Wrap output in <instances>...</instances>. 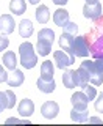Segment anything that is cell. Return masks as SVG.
Segmentation results:
<instances>
[{
	"instance_id": "cell-10",
	"label": "cell",
	"mask_w": 103,
	"mask_h": 126,
	"mask_svg": "<svg viewBox=\"0 0 103 126\" xmlns=\"http://www.w3.org/2000/svg\"><path fill=\"white\" fill-rule=\"evenodd\" d=\"M73 43H75V36H73V35L62 32V35L59 36V46L64 49V52L73 55Z\"/></svg>"
},
{
	"instance_id": "cell-22",
	"label": "cell",
	"mask_w": 103,
	"mask_h": 126,
	"mask_svg": "<svg viewBox=\"0 0 103 126\" xmlns=\"http://www.w3.org/2000/svg\"><path fill=\"white\" fill-rule=\"evenodd\" d=\"M62 84L66 88H75L77 82H75V71L73 69H67L62 74Z\"/></svg>"
},
{
	"instance_id": "cell-13",
	"label": "cell",
	"mask_w": 103,
	"mask_h": 126,
	"mask_svg": "<svg viewBox=\"0 0 103 126\" xmlns=\"http://www.w3.org/2000/svg\"><path fill=\"white\" fill-rule=\"evenodd\" d=\"M52 44L53 41H49V39H42V38H38V43H36V50L39 55L45 57L52 52Z\"/></svg>"
},
{
	"instance_id": "cell-32",
	"label": "cell",
	"mask_w": 103,
	"mask_h": 126,
	"mask_svg": "<svg viewBox=\"0 0 103 126\" xmlns=\"http://www.w3.org/2000/svg\"><path fill=\"white\" fill-rule=\"evenodd\" d=\"M94 62H95L97 68H98V69H100L102 73H103V57H97V58H95V60H94Z\"/></svg>"
},
{
	"instance_id": "cell-24",
	"label": "cell",
	"mask_w": 103,
	"mask_h": 126,
	"mask_svg": "<svg viewBox=\"0 0 103 126\" xmlns=\"http://www.w3.org/2000/svg\"><path fill=\"white\" fill-rule=\"evenodd\" d=\"M84 93H86V96H88L89 101H94V98L97 96V90L94 88V85H89V84L84 87Z\"/></svg>"
},
{
	"instance_id": "cell-11",
	"label": "cell",
	"mask_w": 103,
	"mask_h": 126,
	"mask_svg": "<svg viewBox=\"0 0 103 126\" xmlns=\"http://www.w3.org/2000/svg\"><path fill=\"white\" fill-rule=\"evenodd\" d=\"M53 22L58 27H66L69 24V11L64 8H58L53 13Z\"/></svg>"
},
{
	"instance_id": "cell-18",
	"label": "cell",
	"mask_w": 103,
	"mask_h": 126,
	"mask_svg": "<svg viewBox=\"0 0 103 126\" xmlns=\"http://www.w3.org/2000/svg\"><path fill=\"white\" fill-rule=\"evenodd\" d=\"M75 82H77V87H80V88H84V87L89 84L88 73H86L84 68H81V66L75 71Z\"/></svg>"
},
{
	"instance_id": "cell-7",
	"label": "cell",
	"mask_w": 103,
	"mask_h": 126,
	"mask_svg": "<svg viewBox=\"0 0 103 126\" xmlns=\"http://www.w3.org/2000/svg\"><path fill=\"white\" fill-rule=\"evenodd\" d=\"M70 102H72L73 109L84 110V109H88L89 99H88V96H86L84 92H77V93L72 94V98H70Z\"/></svg>"
},
{
	"instance_id": "cell-21",
	"label": "cell",
	"mask_w": 103,
	"mask_h": 126,
	"mask_svg": "<svg viewBox=\"0 0 103 126\" xmlns=\"http://www.w3.org/2000/svg\"><path fill=\"white\" fill-rule=\"evenodd\" d=\"M10 10H11L13 14H19V16L23 14L25 10H27L25 0H11V2H10Z\"/></svg>"
},
{
	"instance_id": "cell-30",
	"label": "cell",
	"mask_w": 103,
	"mask_h": 126,
	"mask_svg": "<svg viewBox=\"0 0 103 126\" xmlns=\"http://www.w3.org/2000/svg\"><path fill=\"white\" fill-rule=\"evenodd\" d=\"M10 123H23V125H30V120L28 118H25V120H19V118H8L6 120V125Z\"/></svg>"
},
{
	"instance_id": "cell-36",
	"label": "cell",
	"mask_w": 103,
	"mask_h": 126,
	"mask_svg": "<svg viewBox=\"0 0 103 126\" xmlns=\"http://www.w3.org/2000/svg\"><path fill=\"white\" fill-rule=\"evenodd\" d=\"M92 2H95V0H86V3H92Z\"/></svg>"
},
{
	"instance_id": "cell-34",
	"label": "cell",
	"mask_w": 103,
	"mask_h": 126,
	"mask_svg": "<svg viewBox=\"0 0 103 126\" xmlns=\"http://www.w3.org/2000/svg\"><path fill=\"white\" fill-rule=\"evenodd\" d=\"M52 2H53L55 5H66L69 0H52Z\"/></svg>"
},
{
	"instance_id": "cell-15",
	"label": "cell",
	"mask_w": 103,
	"mask_h": 126,
	"mask_svg": "<svg viewBox=\"0 0 103 126\" xmlns=\"http://www.w3.org/2000/svg\"><path fill=\"white\" fill-rule=\"evenodd\" d=\"M34 16H36V21L39 24H47V22H49V19H50V10H49V6L39 5L36 8V13H34Z\"/></svg>"
},
{
	"instance_id": "cell-20",
	"label": "cell",
	"mask_w": 103,
	"mask_h": 126,
	"mask_svg": "<svg viewBox=\"0 0 103 126\" xmlns=\"http://www.w3.org/2000/svg\"><path fill=\"white\" fill-rule=\"evenodd\" d=\"M3 65H5V68L11 69V71L16 69V66H17V57H16V54L11 52V50L3 54Z\"/></svg>"
},
{
	"instance_id": "cell-16",
	"label": "cell",
	"mask_w": 103,
	"mask_h": 126,
	"mask_svg": "<svg viewBox=\"0 0 103 126\" xmlns=\"http://www.w3.org/2000/svg\"><path fill=\"white\" fill-rule=\"evenodd\" d=\"M70 118H72V121H75V123H86V121L89 120V110L88 109H84V110L72 109Z\"/></svg>"
},
{
	"instance_id": "cell-2",
	"label": "cell",
	"mask_w": 103,
	"mask_h": 126,
	"mask_svg": "<svg viewBox=\"0 0 103 126\" xmlns=\"http://www.w3.org/2000/svg\"><path fill=\"white\" fill-rule=\"evenodd\" d=\"M81 68H84V71L88 73L89 77V84H92L94 87H100L103 84V73L97 68L95 62L92 60H84L81 63Z\"/></svg>"
},
{
	"instance_id": "cell-5",
	"label": "cell",
	"mask_w": 103,
	"mask_h": 126,
	"mask_svg": "<svg viewBox=\"0 0 103 126\" xmlns=\"http://www.w3.org/2000/svg\"><path fill=\"white\" fill-rule=\"evenodd\" d=\"M83 14H84L86 19H92V21H95L102 16V3L100 0H95V2L92 3H86L84 6H83Z\"/></svg>"
},
{
	"instance_id": "cell-25",
	"label": "cell",
	"mask_w": 103,
	"mask_h": 126,
	"mask_svg": "<svg viewBox=\"0 0 103 126\" xmlns=\"http://www.w3.org/2000/svg\"><path fill=\"white\" fill-rule=\"evenodd\" d=\"M64 32L66 33H70V35H77V32H78V25H77V22H70L69 21V24L64 27Z\"/></svg>"
},
{
	"instance_id": "cell-3",
	"label": "cell",
	"mask_w": 103,
	"mask_h": 126,
	"mask_svg": "<svg viewBox=\"0 0 103 126\" xmlns=\"http://www.w3.org/2000/svg\"><path fill=\"white\" fill-rule=\"evenodd\" d=\"M92 52L88 43V36H77L73 43V55L77 57H89V54Z\"/></svg>"
},
{
	"instance_id": "cell-26",
	"label": "cell",
	"mask_w": 103,
	"mask_h": 126,
	"mask_svg": "<svg viewBox=\"0 0 103 126\" xmlns=\"http://www.w3.org/2000/svg\"><path fill=\"white\" fill-rule=\"evenodd\" d=\"M5 109H8V94L6 92H0V113Z\"/></svg>"
},
{
	"instance_id": "cell-4",
	"label": "cell",
	"mask_w": 103,
	"mask_h": 126,
	"mask_svg": "<svg viewBox=\"0 0 103 126\" xmlns=\"http://www.w3.org/2000/svg\"><path fill=\"white\" fill-rule=\"evenodd\" d=\"M53 58H55V63H56V68H59V69L69 68L70 65L75 63V55H70V54L64 52V50L53 52Z\"/></svg>"
},
{
	"instance_id": "cell-23",
	"label": "cell",
	"mask_w": 103,
	"mask_h": 126,
	"mask_svg": "<svg viewBox=\"0 0 103 126\" xmlns=\"http://www.w3.org/2000/svg\"><path fill=\"white\" fill-rule=\"evenodd\" d=\"M38 38L49 39V41H55V32L52 29H41L38 33Z\"/></svg>"
},
{
	"instance_id": "cell-28",
	"label": "cell",
	"mask_w": 103,
	"mask_h": 126,
	"mask_svg": "<svg viewBox=\"0 0 103 126\" xmlns=\"http://www.w3.org/2000/svg\"><path fill=\"white\" fill-rule=\"evenodd\" d=\"M6 94H8V109H13L16 104V94L13 90H6Z\"/></svg>"
},
{
	"instance_id": "cell-1",
	"label": "cell",
	"mask_w": 103,
	"mask_h": 126,
	"mask_svg": "<svg viewBox=\"0 0 103 126\" xmlns=\"http://www.w3.org/2000/svg\"><path fill=\"white\" fill-rule=\"evenodd\" d=\"M19 55H21V65L27 69H31L38 63V55L34 52V47L31 43L25 41L19 46Z\"/></svg>"
},
{
	"instance_id": "cell-27",
	"label": "cell",
	"mask_w": 103,
	"mask_h": 126,
	"mask_svg": "<svg viewBox=\"0 0 103 126\" xmlns=\"http://www.w3.org/2000/svg\"><path fill=\"white\" fill-rule=\"evenodd\" d=\"M94 107H95V110L97 112H100V113H103V92L97 96V101L94 102Z\"/></svg>"
},
{
	"instance_id": "cell-35",
	"label": "cell",
	"mask_w": 103,
	"mask_h": 126,
	"mask_svg": "<svg viewBox=\"0 0 103 126\" xmlns=\"http://www.w3.org/2000/svg\"><path fill=\"white\" fill-rule=\"evenodd\" d=\"M28 2L31 3V5H38V3L41 2V0H28Z\"/></svg>"
},
{
	"instance_id": "cell-12",
	"label": "cell",
	"mask_w": 103,
	"mask_h": 126,
	"mask_svg": "<svg viewBox=\"0 0 103 126\" xmlns=\"http://www.w3.org/2000/svg\"><path fill=\"white\" fill-rule=\"evenodd\" d=\"M23 80H25V76H23V73L21 69H13V73H11V76H8V85L11 87V88H16V87H21L23 84Z\"/></svg>"
},
{
	"instance_id": "cell-33",
	"label": "cell",
	"mask_w": 103,
	"mask_h": 126,
	"mask_svg": "<svg viewBox=\"0 0 103 126\" xmlns=\"http://www.w3.org/2000/svg\"><path fill=\"white\" fill-rule=\"evenodd\" d=\"M89 123H102V118H97V117H89Z\"/></svg>"
},
{
	"instance_id": "cell-9",
	"label": "cell",
	"mask_w": 103,
	"mask_h": 126,
	"mask_svg": "<svg viewBox=\"0 0 103 126\" xmlns=\"http://www.w3.org/2000/svg\"><path fill=\"white\" fill-rule=\"evenodd\" d=\"M14 17L11 14H2V17H0V32L5 35H10L14 32Z\"/></svg>"
},
{
	"instance_id": "cell-6",
	"label": "cell",
	"mask_w": 103,
	"mask_h": 126,
	"mask_svg": "<svg viewBox=\"0 0 103 126\" xmlns=\"http://www.w3.org/2000/svg\"><path fill=\"white\" fill-rule=\"evenodd\" d=\"M41 113H42V117H44V118H47V120L55 118L59 113L58 102H55V101H45L44 104H42V107H41Z\"/></svg>"
},
{
	"instance_id": "cell-29",
	"label": "cell",
	"mask_w": 103,
	"mask_h": 126,
	"mask_svg": "<svg viewBox=\"0 0 103 126\" xmlns=\"http://www.w3.org/2000/svg\"><path fill=\"white\" fill-rule=\"evenodd\" d=\"M8 46H10V39L6 38L5 33H2V35H0V52H2V50H5Z\"/></svg>"
},
{
	"instance_id": "cell-31",
	"label": "cell",
	"mask_w": 103,
	"mask_h": 126,
	"mask_svg": "<svg viewBox=\"0 0 103 126\" xmlns=\"http://www.w3.org/2000/svg\"><path fill=\"white\" fill-rule=\"evenodd\" d=\"M6 80H8V74H6L5 68L0 65V84H2V82H6Z\"/></svg>"
},
{
	"instance_id": "cell-19",
	"label": "cell",
	"mask_w": 103,
	"mask_h": 126,
	"mask_svg": "<svg viewBox=\"0 0 103 126\" xmlns=\"http://www.w3.org/2000/svg\"><path fill=\"white\" fill-rule=\"evenodd\" d=\"M53 73H55L53 63H52L50 60H45V62L41 65V77H42V79H47V80H50V79H53Z\"/></svg>"
},
{
	"instance_id": "cell-14",
	"label": "cell",
	"mask_w": 103,
	"mask_h": 126,
	"mask_svg": "<svg viewBox=\"0 0 103 126\" xmlns=\"http://www.w3.org/2000/svg\"><path fill=\"white\" fill-rule=\"evenodd\" d=\"M19 35L22 38H30L33 35V22L30 19H22L19 24Z\"/></svg>"
},
{
	"instance_id": "cell-8",
	"label": "cell",
	"mask_w": 103,
	"mask_h": 126,
	"mask_svg": "<svg viewBox=\"0 0 103 126\" xmlns=\"http://www.w3.org/2000/svg\"><path fill=\"white\" fill-rule=\"evenodd\" d=\"M17 112H19V115L23 117V118L31 117V115H33V112H34V104H33V101L28 99V98L22 99L21 102H19V106H17Z\"/></svg>"
},
{
	"instance_id": "cell-17",
	"label": "cell",
	"mask_w": 103,
	"mask_h": 126,
	"mask_svg": "<svg viewBox=\"0 0 103 126\" xmlns=\"http://www.w3.org/2000/svg\"><path fill=\"white\" fill-rule=\"evenodd\" d=\"M36 84H38V88L41 90L42 93H52L55 88H56V84H55V80H53V79L47 80V79H42V77H39Z\"/></svg>"
}]
</instances>
